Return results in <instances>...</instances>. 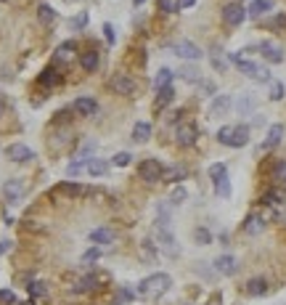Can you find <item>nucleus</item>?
<instances>
[{"mask_svg":"<svg viewBox=\"0 0 286 305\" xmlns=\"http://www.w3.org/2000/svg\"><path fill=\"white\" fill-rule=\"evenodd\" d=\"M170 287H172L170 274H151V276H146V279L138 284V295H140V297H159V295H164Z\"/></svg>","mask_w":286,"mask_h":305,"instance_id":"nucleus-1","label":"nucleus"},{"mask_svg":"<svg viewBox=\"0 0 286 305\" xmlns=\"http://www.w3.org/2000/svg\"><path fill=\"white\" fill-rule=\"evenodd\" d=\"M157 239H159V247L164 250L167 257H177V255H181V247H177V239L172 236L170 226H159V223H157Z\"/></svg>","mask_w":286,"mask_h":305,"instance_id":"nucleus-2","label":"nucleus"},{"mask_svg":"<svg viewBox=\"0 0 286 305\" xmlns=\"http://www.w3.org/2000/svg\"><path fill=\"white\" fill-rule=\"evenodd\" d=\"M170 48H172V53H175V56L186 58V61H199V58L204 56L199 45H196V43H191V40H177V43H172V45H170Z\"/></svg>","mask_w":286,"mask_h":305,"instance_id":"nucleus-3","label":"nucleus"},{"mask_svg":"<svg viewBox=\"0 0 286 305\" xmlns=\"http://www.w3.org/2000/svg\"><path fill=\"white\" fill-rule=\"evenodd\" d=\"M236 69H238L241 75L257 80V83H268V85H270V72H268L265 66H257L255 61H246V58H244V61H238V64H236Z\"/></svg>","mask_w":286,"mask_h":305,"instance_id":"nucleus-4","label":"nucleus"},{"mask_svg":"<svg viewBox=\"0 0 286 305\" xmlns=\"http://www.w3.org/2000/svg\"><path fill=\"white\" fill-rule=\"evenodd\" d=\"M162 173H164V167H162V162L159 159H143L140 162V167H138V175L146 183H157V181H162Z\"/></svg>","mask_w":286,"mask_h":305,"instance_id":"nucleus-5","label":"nucleus"},{"mask_svg":"<svg viewBox=\"0 0 286 305\" xmlns=\"http://www.w3.org/2000/svg\"><path fill=\"white\" fill-rule=\"evenodd\" d=\"M223 19H225V24H228V27H238L246 19V8L241 3H228L223 8Z\"/></svg>","mask_w":286,"mask_h":305,"instance_id":"nucleus-6","label":"nucleus"},{"mask_svg":"<svg viewBox=\"0 0 286 305\" xmlns=\"http://www.w3.org/2000/svg\"><path fill=\"white\" fill-rule=\"evenodd\" d=\"M109 88L114 93H119V96H133L135 93V83H133V77H127V75H114L109 80Z\"/></svg>","mask_w":286,"mask_h":305,"instance_id":"nucleus-7","label":"nucleus"},{"mask_svg":"<svg viewBox=\"0 0 286 305\" xmlns=\"http://www.w3.org/2000/svg\"><path fill=\"white\" fill-rule=\"evenodd\" d=\"M24 194H27V183H24L21 178H11V181H6V186H3V196L8 199V202H19Z\"/></svg>","mask_w":286,"mask_h":305,"instance_id":"nucleus-8","label":"nucleus"},{"mask_svg":"<svg viewBox=\"0 0 286 305\" xmlns=\"http://www.w3.org/2000/svg\"><path fill=\"white\" fill-rule=\"evenodd\" d=\"M175 141H177V146H194L196 144V127L191 122H181L175 130Z\"/></svg>","mask_w":286,"mask_h":305,"instance_id":"nucleus-9","label":"nucleus"},{"mask_svg":"<svg viewBox=\"0 0 286 305\" xmlns=\"http://www.w3.org/2000/svg\"><path fill=\"white\" fill-rule=\"evenodd\" d=\"M257 51L262 53V58H265L268 64H281V61H283V51L278 48L276 43H268V40H265V43L257 45Z\"/></svg>","mask_w":286,"mask_h":305,"instance_id":"nucleus-10","label":"nucleus"},{"mask_svg":"<svg viewBox=\"0 0 286 305\" xmlns=\"http://www.w3.org/2000/svg\"><path fill=\"white\" fill-rule=\"evenodd\" d=\"M6 154H8L11 162H29V159H34L32 149L24 146V144H11V146L6 149Z\"/></svg>","mask_w":286,"mask_h":305,"instance_id":"nucleus-11","label":"nucleus"},{"mask_svg":"<svg viewBox=\"0 0 286 305\" xmlns=\"http://www.w3.org/2000/svg\"><path fill=\"white\" fill-rule=\"evenodd\" d=\"M214 271L223 274V276H233V274L238 271L236 257H233V255H220V257H214Z\"/></svg>","mask_w":286,"mask_h":305,"instance_id":"nucleus-12","label":"nucleus"},{"mask_svg":"<svg viewBox=\"0 0 286 305\" xmlns=\"http://www.w3.org/2000/svg\"><path fill=\"white\" fill-rule=\"evenodd\" d=\"M231 107H233L231 96H214L212 104H209V114H212V117H223V114H228Z\"/></svg>","mask_w":286,"mask_h":305,"instance_id":"nucleus-13","label":"nucleus"},{"mask_svg":"<svg viewBox=\"0 0 286 305\" xmlns=\"http://www.w3.org/2000/svg\"><path fill=\"white\" fill-rule=\"evenodd\" d=\"M75 109H77L82 117H93L95 112H98V101L90 98V96H80V98L75 101Z\"/></svg>","mask_w":286,"mask_h":305,"instance_id":"nucleus-14","label":"nucleus"},{"mask_svg":"<svg viewBox=\"0 0 286 305\" xmlns=\"http://www.w3.org/2000/svg\"><path fill=\"white\" fill-rule=\"evenodd\" d=\"M281 138H283V125L276 122V125H270L268 127V135H265V144H262V149H276L281 144Z\"/></svg>","mask_w":286,"mask_h":305,"instance_id":"nucleus-15","label":"nucleus"},{"mask_svg":"<svg viewBox=\"0 0 286 305\" xmlns=\"http://www.w3.org/2000/svg\"><path fill=\"white\" fill-rule=\"evenodd\" d=\"M246 295L249 297H262V295H268V281L257 276V279H249L246 281Z\"/></svg>","mask_w":286,"mask_h":305,"instance_id":"nucleus-16","label":"nucleus"},{"mask_svg":"<svg viewBox=\"0 0 286 305\" xmlns=\"http://www.w3.org/2000/svg\"><path fill=\"white\" fill-rule=\"evenodd\" d=\"M249 144V125H236L233 127V138H231V146L233 149H241Z\"/></svg>","mask_w":286,"mask_h":305,"instance_id":"nucleus-17","label":"nucleus"},{"mask_svg":"<svg viewBox=\"0 0 286 305\" xmlns=\"http://www.w3.org/2000/svg\"><path fill=\"white\" fill-rule=\"evenodd\" d=\"M186 167L183 165H172V167H164V173H162V181H167V183H177V181H186Z\"/></svg>","mask_w":286,"mask_h":305,"instance_id":"nucleus-18","label":"nucleus"},{"mask_svg":"<svg viewBox=\"0 0 286 305\" xmlns=\"http://www.w3.org/2000/svg\"><path fill=\"white\" fill-rule=\"evenodd\" d=\"M88 173L93 175V178H101V175L109 173V162L98 159V157H90V159H88Z\"/></svg>","mask_w":286,"mask_h":305,"instance_id":"nucleus-19","label":"nucleus"},{"mask_svg":"<svg viewBox=\"0 0 286 305\" xmlns=\"http://www.w3.org/2000/svg\"><path fill=\"white\" fill-rule=\"evenodd\" d=\"M151 138V122H135L133 127V141L135 144H146Z\"/></svg>","mask_w":286,"mask_h":305,"instance_id":"nucleus-20","label":"nucleus"},{"mask_svg":"<svg viewBox=\"0 0 286 305\" xmlns=\"http://www.w3.org/2000/svg\"><path fill=\"white\" fill-rule=\"evenodd\" d=\"M80 66L85 69V72H95V69H98V53H95V51L80 53Z\"/></svg>","mask_w":286,"mask_h":305,"instance_id":"nucleus-21","label":"nucleus"},{"mask_svg":"<svg viewBox=\"0 0 286 305\" xmlns=\"http://www.w3.org/2000/svg\"><path fill=\"white\" fill-rule=\"evenodd\" d=\"M273 8V0H252L246 8V14L249 16H262V14H268V11Z\"/></svg>","mask_w":286,"mask_h":305,"instance_id":"nucleus-22","label":"nucleus"},{"mask_svg":"<svg viewBox=\"0 0 286 305\" xmlns=\"http://www.w3.org/2000/svg\"><path fill=\"white\" fill-rule=\"evenodd\" d=\"M90 242L95 244V247H101V244H112V242H114V233H112L109 228H95V231L90 233Z\"/></svg>","mask_w":286,"mask_h":305,"instance_id":"nucleus-23","label":"nucleus"},{"mask_svg":"<svg viewBox=\"0 0 286 305\" xmlns=\"http://www.w3.org/2000/svg\"><path fill=\"white\" fill-rule=\"evenodd\" d=\"M172 69H167V66H162L159 72H157V77H154V88L157 90H162V88H167V85H172Z\"/></svg>","mask_w":286,"mask_h":305,"instance_id":"nucleus-24","label":"nucleus"},{"mask_svg":"<svg viewBox=\"0 0 286 305\" xmlns=\"http://www.w3.org/2000/svg\"><path fill=\"white\" fill-rule=\"evenodd\" d=\"M262 228H265V220H262L260 215H249L246 223H244V231H246V233H252V236H255V233H260Z\"/></svg>","mask_w":286,"mask_h":305,"instance_id":"nucleus-25","label":"nucleus"},{"mask_svg":"<svg viewBox=\"0 0 286 305\" xmlns=\"http://www.w3.org/2000/svg\"><path fill=\"white\" fill-rule=\"evenodd\" d=\"M177 75H181V80H186V83H194V85L201 83V72H199L196 66H183Z\"/></svg>","mask_w":286,"mask_h":305,"instance_id":"nucleus-26","label":"nucleus"},{"mask_svg":"<svg viewBox=\"0 0 286 305\" xmlns=\"http://www.w3.org/2000/svg\"><path fill=\"white\" fill-rule=\"evenodd\" d=\"M140 255H143V260H146V263H157V247H154V242H151V239H143V244H140Z\"/></svg>","mask_w":286,"mask_h":305,"instance_id":"nucleus-27","label":"nucleus"},{"mask_svg":"<svg viewBox=\"0 0 286 305\" xmlns=\"http://www.w3.org/2000/svg\"><path fill=\"white\" fill-rule=\"evenodd\" d=\"M172 98H175V88H172V85L162 88V90H159V96H157V109L167 107V104H172Z\"/></svg>","mask_w":286,"mask_h":305,"instance_id":"nucleus-28","label":"nucleus"},{"mask_svg":"<svg viewBox=\"0 0 286 305\" xmlns=\"http://www.w3.org/2000/svg\"><path fill=\"white\" fill-rule=\"evenodd\" d=\"M214 194H218L220 199H228V196H231V178H228V175L214 183Z\"/></svg>","mask_w":286,"mask_h":305,"instance_id":"nucleus-29","label":"nucleus"},{"mask_svg":"<svg viewBox=\"0 0 286 305\" xmlns=\"http://www.w3.org/2000/svg\"><path fill=\"white\" fill-rule=\"evenodd\" d=\"M194 242L199 244V247H207V244H212V233H209L204 226H199V228L194 231Z\"/></svg>","mask_w":286,"mask_h":305,"instance_id":"nucleus-30","label":"nucleus"},{"mask_svg":"<svg viewBox=\"0 0 286 305\" xmlns=\"http://www.w3.org/2000/svg\"><path fill=\"white\" fill-rule=\"evenodd\" d=\"M95 284H98V279H95V276H82V279H77L75 292H90Z\"/></svg>","mask_w":286,"mask_h":305,"instance_id":"nucleus-31","label":"nucleus"},{"mask_svg":"<svg viewBox=\"0 0 286 305\" xmlns=\"http://www.w3.org/2000/svg\"><path fill=\"white\" fill-rule=\"evenodd\" d=\"M228 175V167L223 165V162H214V165L209 167V178H212V183H218L220 178H225Z\"/></svg>","mask_w":286,"mask_h":305,"instance_id":"nucleus-32","label":"nucleus"},{"mask_svg":"<svg viewBox=\"0 0 286 305\" xmlns=\"http://www.w3.org/2000/svg\"><path fill=\"white\" fill-rule=\"evenodd\" d=\"M38 19L43 21V24H51V21L56 19V11H53L51 6H45V3H43V6L38 8Z\"/></svg>","mask_w":286,"mask_h":305,"instance_id":"nucleus-33","label":"nucleus"},{"mask_svg":"<svg viewBox=\"0 0 286 305\" xmlns=\"http://www.w3.org/2000/svg\"><path fill=\"white\" fill-rule=\"evenodd\" d=\"M188 199V191H186V186H175V189L170 191V202L172 205H183Z\"/></svg>","mask_w":286,"mask_h":305,"instance_id":"nucleus-34","label":"nucleus"},{"mask_svg":"<svg viewBox=\"0 0 286 305\" xmlns=\"http://www.w3.org/2000/svg\"><path fill=\"white\" fill-rule=\"evenodd\" d=\"M231 138H233V127L231 125H223L220 130H218V141L223 146H231Z\"/></svg>","mask_w":286,"mask_h":305,"instance_id":"nucleus-35","label":"nucleus"},{"mask_svg":"<svg viewBox=\"0 0 286 305\" xmlns=\"http://www.w3.org/2000/svg\"><path fill=\"white\" fill-rule=\"evenodd\" d=\"M56 83H58V75L53 72V69H45V72L40 75V85L51 88V85H56Z\"/></svg>","mask_w":286,"mask_h":305,"instance_id":"nucleus-36","label":"nucleus"},{"mask_svg":"<svg viewBox=\"0 0 286 305\" xmlns=\"http://www.w3.org/2000/svg\"><path fill=\"white\" fill-rule=\"evenodd\" d=\"M130 159H133V157H130L127 151H117V154L112 157V165H117V167H127V165H130Z\"/></svg>","mask_w":286,"mask_h":305,"instance_id":"nucleus-37","label":"nucleus"},{"mask_svg":"<svg viewBox=\"0 0 286 305\" xmlns=\"http://www.w3.org/2000/svg\"><path fill=\"white\" fill-rule=\"evenodd\" d=\"M82 170H85V159H75V162H69V165H66V175H72V178L80 175Z\"/></svg>","mask_w":286,"mask_h":305,"instance_id":"nucleus-38","label":"nucleus"},{"mask_svg":"<svg viewBox=\"0 0 286 305\" xmlns=\"http://www.w3.org/2000/svg\"><path fill=\"white\" fill-rule=\"evenodd\" d=\"M159 8L164 14H175V11H181V0H159Z\"/></svg>","mask_w":286,"mask_h":305,"instance_id":"nucleus-39","label":"nucleus"},{"mask_svg":"<svg viewBox=\"0 0 286 305\" xmlns=\"http://www.w3.org/2000/svg\"><path fill=\"white\" fill-rule=\"evenodd\" d=\"M75 51H77V45L72 43V40H66V43H61V45H58V51H56V53L61 56V58H69V56L75 53Z\"/></svg>","mask_w":286,"mask_h":305,"instance_id":"nucleus-40","label":"nucleus"},{"mask_svg":"<svg viewBox=\"0 0 286 305\" xmlns=\"http://www.w3.org/2000/svg\"><path fill=\"white\" fill-rule=\"evenodd\" d=\"M283 98V83L270 80V101H281Z\"/></svg>","mask_w":286,"mask_h":305,"instance_id":"nucleus-41","label":"nucleus"},{"mask_svg":"<svg viewBox=\"0 0 286 305\" xmlns=\"http://www.w3.org/2000/svg\"><path fill=\"white\" fill-rule=\"evenodd\" d=\"M0 305H16V295L11 289H0Z\"/></svg>","mask_w":286,"mask_h":305,"instance_id":"nucleus-42","label":"nucleus"},{"mask_svg":"<svg viewBox=\"0 0 286 305\" xmlns=\"http://www.w3.org/2000/svg\"><path fill=\"white\" fill-rule=\"evenodd\" d=\"M61 194H69V196H77L80 191H82V186H77V183H61V189H58Z\"/></svg>","mask_w":286,"mask_h":305,"instance_id":"nucleus-43","label":"nucleus"},{"mask_svg":"<svg viewBox=\"0 0 286 305\" xmlns=\"http://www.w3.org/2000/svg\"><path fill=\"white\" fill-rule=\"evenodd\" d=\"M273 175H276L278 183H286V159L278 162V165H276V173H273Z\"/></svg>","mask_w":286,"mask_h":305,"instance_id":"nucleus-44","label":"nucleus"},{"mask_svg":"<svg viewBox=\"0 0 286 305\" xmlns=\"http://www.w3.org/2000/svg\"><path fill=\"white\" fill-rule=\"evenodd\" d=\"M85 24H88V14H80V16H75V19L69 21V27H72V29H82Z\"/></svg>","mask_w":286,"mask_h":305,"instance_id":"nucleus-45","label":"nucleus"},{"mask_svg":"<svg viewBox=\"0 0 286 305\" xmlns=\"http://www.w3.org/2000/svg\"><path fill=\"white\" fill-rule=\"evenodd\" d=\"M278 202H281V194L278 191H268L265 196H262V205H268V207L270 205H278Z\"/></svg>","mask_w":286,"mask_h":305,"instance_id":"nucleus-46","label":"nucleus"},{"mask_svg":"<svg viewBox=\"0 0 286 305\" xmlns=\"http://www.w3.org/2000/svg\"><path fill=\"white\" fill-rule=\"evenodd\" d=\"M29 295H32V297H45V284H40V281H34V284L29 287Z\"/></svg>","mask_w":286,"mask_h":305,"instance_id":"nucleus-47","label":"nucleus"},{"mask_svg":"<svg viewBox=\"0 0 286 305\" xmlns=\"http://www.w3.org/2000/svg\"><path fill=\"white\" fill-rule=\"evenodd\" d=\"M101 257V247H93V250H88L85 255H82V260L85 263H93V260H98Z\"/></svg>","mask_w":286,"mask_h":305,"instance_id":"nucleus-48","label":"nucleus"},{"mask_svg":"<svg viewBox=\"0 0 286 305\" xmlns=\"http://www.w3.org/2000/svg\"><path fill=\"white\" fill-rule=\"evenodd\" d=\"M199 90L204 93V96H212V98H214V83H207V80H201V83H199Z\"/></svg>","mask_w":286,"mask_h":305,"instance_id":"nucleus-49","label":"nucleus"},{"mask_svg":"<svg viewBox=\"0 0 286 305\" xmlns=\"http://www.w3.org/2000/svg\"><path fill=\"white\" fill-rule=\"evenodd\" d=\"M103 35H106V40H109V43H114L117 38H114V27L112 24H103Z\"/></svg>","mask_w":286,"mask_h":305,"instance_id":"nucleus-50","label":"nucleus"},{"mask_svg":"<svg viewBox=\"0 0 286 305\" xmlns=\"http://www.w3.org/2000/svg\"><path fill=\"white\" fill-rule=\"evenodd\" d=\"M252 109H255V101H252V98L246 96V98L241 101V112H252Z\"/></svg>","mask_w":286,"mask_h":305,"instance_id":"nucleus-51","label":"nucleus"},{"mask_svg":"<svg viewBox=\"0 0 286 305\" xmlns=\"http://www.w3.org/2000/svg\"><path fill=\"white\" fill-rule=\"evenodd\" d=\"M6 114V96H0V117Z\"/></svg>","mask_w":286,"mask_h":305,"instance_id":"nucleus-52","label":"nucleus"},{"mask_svg":"<svg viewBox=\"0 0 286 305\" xmlns=\"http://www.w3.org/2000/svg\"><path fill=\"white\" fill-rule=\"evenodd\" d=\"M196 0H181V8H188V6H194Z\"/></svg>","mask_w":286,"mask_h":305,"instance_id":"nucleus-53","label":"nucleus"},{"mask_svg":"<svg viewBox=\"0 0 286 305\" xmlns=\"http://www.w3.org/2000/svg\"><path fill=\"white\" fill-rule=\"evenodd\" d=\"M6 250H8V242H0V255H3Z\"/></svg>","mask_w":286,"mask_h":305,"instance_id":"nucleus-54","label":"nucleus"},{"mask_svg":"<svg viewBox=\"0 0 286 305\" xmlns=\"http://www.w3.org/2000/svg\"><path fill=\"white\" fill-rule=\"evenodd\" d=\"M133 3H135V6H143V3H146V0H133Z\"/></svg>","mask_w":286,"mask_h":305,"instance_id":"nucleus-55","label":"nucleus"}]
</instances>
